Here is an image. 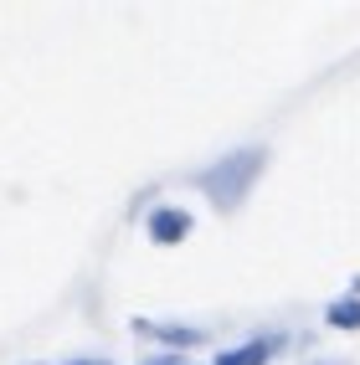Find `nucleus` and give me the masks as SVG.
Segmentation results:
<instances>
[{
  "label": "nucleus",
  "mask_w": 360,
  "mask_h": 365,
  "mask_svg": "<svg viewBox=\"0 0 360 365\" xmlns=\"http://www.w3.org/2000/svg\"><path fill=\"white\" fill-rule=\"evenodd\" d=\"M257 165H262V150H237V155H227L222 165H211L206 175H201V190L222 206V211H232L237 201L247 196V185H252V175H257Z\"/></svg>",
  "instance_id": "f257e3e1"
},
{
  "label": "nucleus",
  "mask_w": 360,
  "mask_h": 365,
  "mask_svg": "<svg viewBox=\"0 0 360 365\" xmlns=\"http://www.w3.org/2000/svg\"><path fill=\"white\" fill-rule=\"evenodd\" d=\"M185 232H190V216H185V211H175V206L150 216V237H155V242H180Z\"/></svg>",
  "instance_id": "f03ea898"
},
{
  "label": "nucleus",
  "mask_w": 360,
  "mask_h": 365,
  "mask_svg": "<svg viewBox=\"0 0 360 365\" xmlns=\"http://www.w3.org/2000/svg\"><path fill=\"white\" fill-rule=\"evenodd\" d=\"M262 360H268V345H262V339H257V345H242V350H222V355H216V365H262Z\"/></svg>",
  "instance_id": "7ed1b4c3"
},
{
  "label": "nucleus",
  "mask_w": 360,
  "mask_h": 365,
  "mask_svg": "<svg viewBox=\"0 0 360 365\" xmlns=\"http://www.w3.org/2000/svg\"><path fill=\"white\" fill-rule=\"evenodd\" d=\"M329 324H334V329H360V304H355V299L329 304Z\"/></svg>",
  "instance_id": "20e7f679"
},
{
  "label": "nucleus",
  "mask_w": 360,
  "mask_h": 365,
  "mask_svg": "<svg viewBox=\"0 0 360 365\" xmlns=\"http://www.w3.org/2000/svg\"><path fill=\"white\" fill-rule=\"evenodd\" d=\"M160 339H165V345H196V329H160Z\"/></svg>",
  "instance_id": "39448f33"
},
{
  "label": "nucleus",
  "mask_w": 360,
  "mask_h": 365,
  "mask_svg": "<svg viewBox=\"0 0 360 365\" xmlns=\"http://www.w3.org/2000/svg\"><path fill=\"white\" fill-rule=\"evenodd\" d=\"M144 365H175V360L170 355H155V360H144Z\"/></svg>",
  "instance_id": "423d86ee"
},
{
  "label": "nucleus",
  "mask_w": 360,
  "mask_h": 365,
  "mask_svg": "<svg viewBox=\"0 0 360 365\" xmlns=\"http://www.w3.org/2000/svg\"><path fill=\"white\" fill-rule=\"evenodd\" d=\"M83 365H98V360H83Z\"/></svg>",
  "instance_id": "0eeeda50"
}]
</instances>
